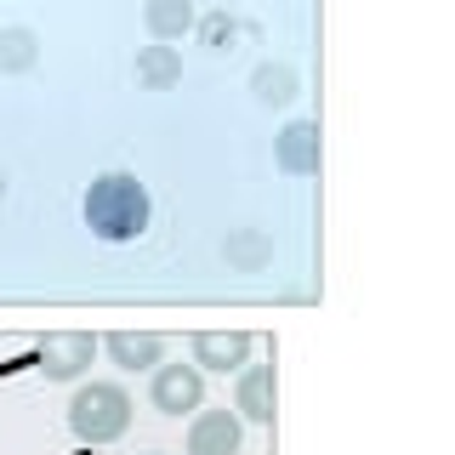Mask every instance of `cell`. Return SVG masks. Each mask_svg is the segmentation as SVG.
Wrapping results in <instances>:
<instances>
[{
    "instance_id": "1",
    "label": "cell",
    "mask_w": 455,
    "mask_h": 455,
    "mask_svg": "<svg viewBox=\"0 0 455 455\" xmlns=\"http://www.w3.org/2000/svg\"><path fill=\"white\" fill-rule=\"evenodd\" d=\"M85 228L108 245H125V239H142L148 234V217H154V199L148 188L132 177V171H108L85 188Z\"/></svg>"
},
{
    "instance_id": "2",
    "label": "cell",
    "mask_w": 455,
    "mask_h": 455,
    "mask_svg": "<svg viewBox=\"0 0 455 455\" xmlns=\"http://www.w3.org/2000/svg\"><path fill=\"white\" fill-rule=\"evenodd\" d=\"M132 393L120 387V381H85V387L68 398V433L80 438V444L103 450L114 438H125V427H132Z\"/></svg>"
},
{
    "instance_id": "3",
    "label": "cell",
    "mask_w": 455,
    "mask_h": 455,
    "mask_svg": "<svg viewBox=\"0 0 455 455\" xmlns=\"http://www.w3.org/2000/svg\"><path fill=\"white\" fill-rule=\"evenodd\" d=\"M148 404L160 410V416H188V410H199L205 404V370H194V364H154Z\"/></svg>"
},
{
    "instance_id": "4",
    "label": "cell",
    "mask_w": 455,
    "mask_h": 455,
    "mask_svg": "<svg viewBox=\"0 0 455 455\" xmlns=\"http://www.w3.org/2000/svg\"><path fill=\"white\" fill-rule=\"evenodd\" d=\"M256 341L245 331H199L194 336V370H222V376H239L251 364Z\"/></svg>"
},
{
    "instance_id": "5",
    "label": "cell",
    "mask_w": 455,
    "mask_h": 455,
    "mask_svg": "<svg viewBox=\"0 0 455 455\" xmlns=\"http://www.w3.org/2000/svg\"><path fill=\"white\" fill-rule=\"evenodd\" d=\"M245 421L234 410H199L188 421V455H239Z\"/></svg>"
},
{
    "instance_id": "6",
    "label": "cell",
    "mask_w": 455,
    "mask_h": 455,
    "mask_svg": "<svg viewBox=\"0 0 455 455\" xmlns=\"http://www.w3.org/2000/svg\"><path fill=\"white\" fill-rule=\"evenodd\" d=\"M97 341L85 331H57L46 336V347H40V370H46V381H75L85 364H92Z\"/></svg>"
},
{
    "instance_id": "7",
    "label": "cell",
    "mask_w": 455,
    "mask_h": 455,
    "mask_svg": "<svg viewBox=\"0 0 455 455\" xmlns=\"http://www.w3.org/2000/svg\"><path fill=\"white\" fill-rule=\"evenodd\" d=\"M274 160H279L284 177H319V125L313 120L284 125L279 142H274Z\"/></svg>"
},
{
    "instance_id": "8",
    "label": "cell",
    "mask_w": 455,
    "mask_h": 455,
    "mask_svg": "<svg viewBox=\"0 0 455 455\" xmlns=\"http://www.w3.org/2000/svg\"><path fill=\"white\" fill-rule=\"evenodd\" d=\"M234 410H239V421H256V427L274 421V364H245L239 370Z\"/></svg>"
},
{
    "instance_id": "9",
    "label": "cell",
    "mask_w": 455,
    "mask_h": 455,
    "mask_svg": "<svg viewBox=\"0 0 455 455\" xmlns=\"http://www.w3.org/2000/svg\"><path fill=\"white\" fill-rule=\"evenodd\" d=\"M103 347H108V359L120 364V370H154L160 364V353H165V341L154 336V331H114V336H103Z\"/></svg>"
},
{
    "instance_id": "10",
    "label": "cell",
    "mask_w": 455,
    "mask_h": 455,
    "mask_svg": "<svg viewBox=\"0 0 455 455\" xmlns=\"http://www.w3.org/2000/svg\"><path fill=\"white\" fill-rule=\"evenodd\" d=\"M142 23H148V35L165 46V40H182L199 18H194V0H148V6H142Z\"/></svg>"
},
{
    "instance_id": "11",
    "label": "cell",
    "mask_w": 455,
    "mask_h": 455,
    "mask_svg": "<svg viewBox=\"0 0 455 455\" xmlns=\"http://www.w3.org/2000/svg\"><path fill=\"white\" fill-rule=\"evenodd\" d=\"M137 80L154 85V92L177 85V80H182V57H177V46H142V52H137Z\"/></svg>"
},
{
    "instance_id": "12",
    "label": "cell",
    "mask_w": 455,
    "mask_h": 455,
    "mask_svg": "<svg viewBox=\"0 0 455 455\" xmlns=\"http://www.w3.org/2000/svg\"><path fill=\"white\" fill-rule=\"evenodd\" d=\"M251 92H256V103H267V108L291 103V97H296V68L291 63H262L251 75Z\"/></svg>"
},
{
    "instance_id": "13",
    "label": "cell",
    "mask_w": 455,
    "mask_h": 455,
    "mask_svg": "<svg viewBox=\"0 0 455 455\" xmlns=\"http://www.w3.org/2000/svg\"><path fill=\"white\" fill-rule=\"evenodd\" d=\"M35 63V35L28 28H6L0 35V68H28Z\"/></svg>"
},
{
    "instance_id": "14",
    "label": "cell",
    "mask_w": 455,
    "mask_h": 455,
    "mask_svg": "<svg viewBox=\"0 0 455 455\" xmlns=\"http://www.w3.org/2000/svg\"><path fill=\"white\" fill-rule=\"evenodd\" d=\"M199 28H205V46H211V52H222V46H228V40H234V35H239V28H234V23H228V18H222V12H217V18H205V23H199Z\"/></svg>"
},
{
    "instance_id": "15",
    "label": "cell",
    "mask_w": 455,
    "mask_h": 455,
    "mask_svg": "<svg viewBox=\"0 0 455 455\" xmlns=\"http://www.w3.org/2000/svg\"><path fill=\"white\" fill-rule=\"evenodd\" d=\"M0 194H6V182H0Z\"/></svg>"
}]
</instances>
